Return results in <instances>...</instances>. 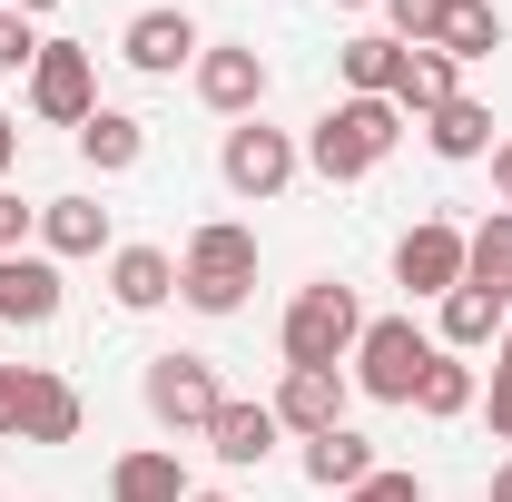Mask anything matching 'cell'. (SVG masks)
<instances>
[{"mask_svg": "<svg viewBox=\"0 0 512 502\" xmlns=\"http://www.w3.org/2000/svg\"><path fill=\"white\" fill-rule=\"evenodd\" d=\"M394 138H404V109L394 99H335L316 119V138H306V158L345 188V178H375L384 158H394Z\"/></svg>", "mask_w": 512, "mask_h": 502, "instance_id": "1", "label": "cell"}, {"mask_svg": "<svg viewBox=\"0 0 512 502\" xmlns=\"http://www.w3.org/2000/svg\"><path fill=\"white\" fill-rule=\"evenodd\" d=\"M256 286V237L237 227V217H217V227H197L188 237V266H178V296H188L197 315H237Z\"/></svg>", "mask_w": 512, "mask_h": 502, "instance_id": "2", "label": "cell"}, {"mask_svg": "<svg viewBox=\"0 0 512 502\" xmlns=\"http://www.w3.org/2000/svg\"><path fill=\"white\" fill-rule=\"evenodd\" d=\"M444 345L414 325V315H365V335H355V384L375 394V404H414V384H424V365H434Z\"/></svg>", "mask_w": 512, "mask_h": 502, "instance_id": "3", "label": "cell"}, {"mask_svg": "<svg viewBox=\"0 0 512 502\" xmlns=\"http://www.w3.org/2000/svg\"><path fill=\"white\" fill-rule=\"evenodd\" d=\"M355 335H365L355 286H306V296L286 306V365H345Z\"/></svg>", "mask_w": 512, "mask_h": 502, "instance_id": "4", "label": "cell"}, {"mask_svg": "<svg viewBox=\"0 0 512 502\" xmlns=\"http://www.w3.org/2000/svg\"><path fill=\"white\" fill-rule=\"evenodd\" d=\"M138 394H148V414H158L168 434H207L217 404H227L207 355H148V384H138Z\"/></svg>", "mask_w": 512, "mask_h": 502, "instance_id": "5", "label": "cell"}, {"mask_svg": "<svg viewBox=\"0 0 512 502\" xmlns=\"http://www.w3.org/2000/svg\"><path fill=\"white\" fill-rule=\"evenodd\" d=\"M30 109L50 128H89V109H99V60H89L79 40H40V60H30Z\"/></svg>", "mask_w": 512, "mask_h": 502, "instance_id": "6", "label": "cell"}, {"mask_svg": "<svg viewBox=\"0 0 512 502\" xmlns=\"http://www.w3.org/2000/svg\"><path fill=\"white\" fill-rule=\"evenodd\" d=\"M217 168H227V188H237V197H286V178L306 168V148H296L286 128H266V119H237V128H227V148H217Z\"/></svg>", "mask_w": 512, "mask_h": 502, "instance_id": "7", "label": "cell"}, {"mask_svg": "<svg viewBox=\"0 0 512 502\" xmlns=\"http://www.w3.org/2000/svg\"><path fill=\"white\" fill-rule=\"evenodd\" d=\"M394 286L444 306L453 286H463V227H453V217H414V227H404V247H394Z\"/></svg>", "mask_w": 512, "mask_h": 502, "instance_id": "8", "label": "cell"}, {"mask_svg": "<svg viewBox=\"0 0 512 502\" xmlns=\"http://www.w3.org/2000/svg\"><path fill=\"white\" fill-rule=\"evenodd\" d=\"M345 394H355V384L335 375V365H286V384H276V424L316 443V434L345 424Z\"/></svg>", "mask_w": 512, "mask_h": 502, "instance_id": "9", "label": "cell"}, {"mask_svg": "<svg viewBox=\"0 0 512 502\" xmlns=\"http://www.w3.org/2000/svg\"><path fill=\"white\" fill-rule=\"evenodd\" d=\"M197 50H207V40H197V20H188V10H138V20L119 30V60H128V69H148V79L188 69Z\"/></svg>", "mask_w": 512, "mask_h": 502, "instance_id": "10", "label": "cell"}, {"mask_svg": "<svg viewBox=\"0 0 512 502\" xmlns=\"http://www.w3.org/2000/svg\"><path fill=\"white\" fill-rule=\"evenodd\" d=\"M197 99H207L217 119H256V99H266V60H256V50H197Z\"/></svg>", "mask_w": 512, "mask_h": 502, "instance_id": "11", "label": "cell"}, {"mask_svg": "<svg viewBox=\"0 0 512 502\" xmlns=\"http://www.w3.org/2000/svg\"><path fill=\"white\" fill-rule=\"evenodd\" d=\"M60 315V256H0V325H50Z\"/></svg>", "mask_w": 512, "mask_h": 502, "instance_id": "12", "label": "cell"}, {"mask_svg": "<svg viewBox=\"0 0 512 502\" xmlns=\"http://www.w3.org/2000/svg\"><path fill=\"white\" fill-rule=\"evenodd\" d=\"M276 404H217V424H207V453L227 463V473H256L266 453H276Z\"/></svg>", "mask_w": 512, "mask_h": 502, "instance_id": "13", "label": "cell"}, {"mask_svg": "<svg viewBox=\"0 0 512 502\" xmlns=\"http://www.w3.org/2000/svg\"><path fill=\"white\" fill-rule=\"evenodd\" d=\"M20 443H79V384L69 375H20Z\"/></svg>", "mask_w": 512, "mask_h": 502, "instance_id": "14", "label": "cell"}, {"mask_svg": "<svg viewBox=\"0 0 512 502\" xmlns=\"http://www.w3.org/2000/svg\"><path fill=\"white\" fill-rule=\"evenodd\" d=\"M109 296H119L128 315L168 306V296H178V256H168V247H119V256H109Z\"/></svg>", "mask_w": 512, "mask_h": 502, "instance_id": "15", "label": "cell"}, {"mask_svg": "<svg viewBox=\"0 0 512 502\" xmlns=\"http://www.w3.org/2000/svg\"><path fill=\"white\" fill-rule=\"evenodd\" d=\"M79 158H89L99 178H128V168L148 158V119H128V109H89V128H79Z\"/></svg>", "mask_w": 512, "mask_h": 502, "instance_id": "16", "label": "cell"}, {"mask_svg": "<svg viewBox=\"0 0 512 502\" xmlns=\"http://www.w3.org/2000/svg\"><path fill=\"white\" fill-rule=\"evenodd\" d=\"M463 286H483L493 306H512V207H493V217L463 237Z\"/></svg>", "mask_w": 512, "mask_h": 502, "instance_id": "17", "label": "cell"}, {"mask_svg": "<svg viewBox=\"0 0 512 502\" xmlns=\"http://www.w3.org/2000/svg\"><path fill=\"white\" fill-rule=\"evenodd\" d=\"M40 247L50 256H99L109 247V207L99 197H50L40 207Z\"/></svg>", "mask_w": 512, "mask_h": 502, "instance_id": "18", "label": "cell"}, {"mask_svg": "<svg viewBox=\"0 0 512 502\" xmlns=\"http://www.w3.org/2000/svg\"><path fill=\"white\" fill-rule=\"evenodd\" d=\"M463 89H453V60L444 50H404V69H394V109L404 119H434V109H453Z\"/></svg>", "mask_w": 512, "mask_h": 502, "instance_id": "19", "label": "cell"}, {"mask_svg": "<svg viewBox=\"0 0 512 502\" xmlns=\"http://www.w3.org/2000/svg\"><path fill=\"white\" fill-rule=\"evenodd\" d=\"M365 473H375V443H365V434H345V424H335V434L306 443V483H316V493H355Z\"/></svg>", "mask_w": 512, "mask_h": 502, "instance_id": "20", "label": "cell"}, {"mask_svg": "<svg viewBox=\"0 0 512 502\" xmlns=\"http://www.w3.org/2000/svg\"><path fill=\"white\" fill-rule=\"evenodd\" d=\"M434 50H444L453 69H463V60H493V50H503V10H493V0H453L444 30H434Z\"/></svg>", "mask_w": 512, "mask_h": 502, "instance_id": "21", "label": "cell"}, {"mask_svg": "<svg viewBox=\"0 0 512 502\" xmlns=\"http://www.w3.org/2000/svg\"><path fill=\"white\" fill-rule=\"evenodd\" d=\"M434 325H444V335H434L444 355H473V345H493V335H503V306H493L483 286H453V296H444V315H434Z\"/></svg>", "mask_w": 512, "mask_h": 502, "instance_id": "22", "label": "cell"}, {"mask_svg": "<svg viewBox=\"0 0 512 502\" xmlns=\"http://www.w3.org/2000/svg\"><path fill=\"white\" fill-rule=\"evenodd\" d=\"M109 502H188V473H178V453H119V473H109Z\"/></svg>", "mask_w": 512, "mask_h": 502, "instance_id": "23", "label": "cell"}, {"mask_svg": "<svg viewBox=\"0 0 512 502\" xmlns=\"http://www.w3.org/2000/svg\"><path fill=\"white\" fill-rule=\"evenodd\" d=\"M345 99H394V69H404V40H384V30H365V40H345Z\"/></svg>", "mask_w": 512, "mask_h": 502, "instance_id": "24", "label": "cell"}, {"mask_svg": "<svg viewBox=\"0 0 512 502\" xmlns=\"http://www.w3.org/2000/svg\"><path fill=\"white\" fill-rule=\"evenodd\" d=\"M424 138H434V158H483V148H493V109H483V99H453V109L424 119Z\"/></svg>", "mask_w": 512, "mask_h": 502, "instance_id": "25", "label": "cell"}, {"mask_svg": "<svg viewBox=\"0 0 512 502\" xmlns=\"http://www.w3.org/2000/svg\"><path fill=\"white\" fill-rule=\"evenodd\" d=\"M414 414H424V424L473 414V365H463V355H434V365H424V384H414Z\"/></svg>", "mask_w": 512, "mask_h": 502, "instance_id": "26", "label": "cell"}, {"mask_svg": "<svg viewBox=\"0 0 512 502\" xmlns=\"http://www.w3.org/2000/svg\"><path fill=\"white\" fill-rule=\"evenodd\" d=\"M384 10H394V40H404V50H434V30H444L453 0H384Z\"/></svg>", "mask_w": 512, "mask_h": 502, "instance_id": "27", "label": "cell"}, {"mask_svg": "<svg viewBox=\"0 0 512 502\" xmlns=\"http://www.w3.org/2000/svg\"><path fill=\"white\" fill-rule=\"evenodd\" d=\"M30 60H40V30H30V10L0 0V69H30Z\"/></svg>", "mask_w": 512, "mask_h": 502, "instance_id": "28", "label": "cell"}, {"mask_svg": "<svg viewBox=\"0 0 512 502\" xmlns=\"http://www.w3.org/2000/svg\"><path fill=\"white\" fill-rule=\"evenodd\" d=\"M345 502H424V483H414V473H384V463H375V473H365Z\"/></svg>", "mask_w": 512, "mask_h": 502, "instance_id": "29", "label": "cell"}, {"mask_svg": "<svg viewBox=\"0 0 512 502\" xmlns=\"http://www.w3.org/2000/svg\"><path fill=\"white\" fill-rule=\"evenodd\" d=\"M20 375H30V365H0V443L20 434Z\"/></svg>", "mask_w": 512, "mask_h": 502, "instance_id": "30", "label": "cell"}, {"mask_svg": "<svg viewBox=\"0 0 512 502\" xmlns=\"http://www.w3.org/2000/svg\"><path fill=\"white\" fill-rule=\"evenodd\" d=\"M20 227H30V207H20V197H10V188H0V256H10V247H20Z\"/></svg>", "mask_w": 512, "mask_h": 502, "instance_id": "31", "label": "cell"}, {"mask_svg": "<svg viewBox=\"0 0 512 502\" xmlns=\"http://www.w3.org/2000/svg\"><path fill=\"white\" fill-rule=\"evenodd\" d=\"M483 414H493V434L512 443V375H493V404H483Z\"/></svg>", "mask_w": 512, "mask_h": 502, "instance_id": "32", "label": "cell"}, {"mask_svg": "<svg viewBox=\"0 0 512 502\" xmlns=\"http://www.w3.org/2000/svg\"><path fill=\"white\" fill-rule=\"evenodd\" d=\"M493 188H503V207H512V138H493Z\"/></svg>", "mask_w": 512, "mask_h": 502, "instance_id": "33", "label": "cell"}, {"mask_svg": "<svg viewBox=\"0 0 512 502\" xmlns=\"http://www.w3.org/2000/svg\"><path fill=\"white\" fill-rule=\"evenodd\" d=\"M10 158H20V119L0 109V178H10Z\"/></svg>", "mask_w": 512, "mask_h": 502, "instance_id": "34", "label": "cell"}, {"mask_svg": "<svg viewBox=\"0 0 512 502\" xmlns=\"http://www.w3.org/2000/svg\"><path fill=\"white\" fill-rule=\"evenodd\" d=\"M493 502H512V463H493Z\"/></svg>", "mask_w": 512, "mask_h": 502, "instance_id": "35", "label": "cell"}, {"mask_svg": "<svg viewBox=\"0 0 512 502\" xmlns=\"http://www.w3.org/2000/svg\"><path fill=\"white\" fill-rule=\"evenodd\" d=\"M493 375H512V325H503V365H493Z\"/></svg>", "mask_w": 512, "mask_h": 502, "instance_id": "36", "label": "cell"}, {"mask_svg": "<svg viewBox=\"0 0 512 502\" xmlns=\"http://www.w3.org/2000/svg\"><path fill=\"white\" fill-rule=\"evenodd\" d=\"M10 10H60V0H10Z\"/></svg>", "mask_w": 512, "mask_h": 502, "instance_id": "37", "label": "cell"}, {"mask_svg": "<svg viewBox=\"0 0 512 502\" xmlns=\"http://www.w3.org/2000/svg\"><path fill=\"white\" fill-rule=\"evenodd\" d=\"M188 502H227V493H188Z\"/></svg>", "mask_w": 512, "mask_h": 502, "instance_id": "38", "label": "cell"}, {"mask_svg": "<svg viewBox=\"0 0 512 502\" xmlns=\"http://www.w3.org/2000/svg\"><path fill=\"white\" fill-rule=\"evenodd\" d=\"M345 10H365V0H345Z\"/></svg>", "mask_w": 512, "mask_h": 502, "instance_id": "39", "label": "cell"}]
</instances>
